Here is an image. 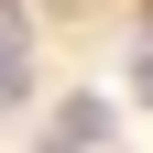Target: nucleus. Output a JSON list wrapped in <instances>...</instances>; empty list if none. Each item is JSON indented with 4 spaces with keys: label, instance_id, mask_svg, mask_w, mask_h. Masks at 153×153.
<instances>
[{
    "label": "nucleus",
    "instance_id": "f03ea898",
    "mask_svg": "<svg viewBox=\"0 0 153 153\" xmlns=\"http://www.w3.org/2000/svg\"><path fill=\"white\" fill-rule=\"evenodd\" d=\"M33 88V55H22V33H0V99H22Z\"/></svg>",
    "mask_w": 153,
    "mask_h": 153
},
{
    "label": "nucleus",
    "instance_id": "7ed1b4c3",
    "mask_svg": "<svg viewBox=\"0 0 153 153\" xmlns=\"http://www.w3.org/2000/svg\"><path fill=\"white\" fill-rule=\"evenodd\" d=\"M131 99H142V109H153V44H142V55H131Z\"/></svg>",
    "mask_w": 153,
    "mask_h": 153
},
{
    "label": "nucleus",
    "instance_id": "f257e3e1",
    "mask_svg": "<svg viewBox=\"0 0 153 153\" xmlns=\"http://www.w3.org/2000/svg\"><path fill=\"white\" fill-rule=\"evenodd\" d=\"M99 131H109V99H76L66 120H55V142H44V153H99Z\"/></svg>",
    "mask_w": 153,
    "mask_h": 153
}]
</instances>
